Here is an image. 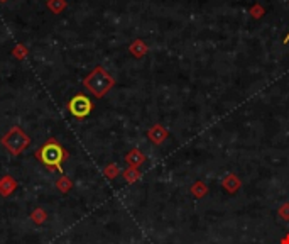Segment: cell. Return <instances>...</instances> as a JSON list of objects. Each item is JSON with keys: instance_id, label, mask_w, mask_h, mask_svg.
Returning <instances> with one entry per match:
<instances>
[{"instance_id": "277c9868", "label": "cell", "mask_w": 289, "mask_h": 244, "mask_svg": "<svg viewBox=\"0 0 289 244\" xmlns=\"http://www.w3.org/2000/svg\"><path fill=\"white\" fill-rule=\"evenodd\" d=\"M93 109H95L93 102H91L85 93H76L75 97L70 98V102H68V110H70V114L73 117H76V119H85V117H88Z\"/></svg>"}, {"instance_id": "5bb4252c", "label": "cell", "mask_w": 289, "mask_h": 244, "mask_svg": "<svg viewBox=\"0 0 289 244\" xmlns=\"http://www.w3.org/2000/svg\"><path fill=\"white\" fill-rule=\"evenodd\" d=\"M56 188L59 190L61 193H68L71 188H73V182H71L70 177H59L58 180H56Z\"/></svg>"}, {"instance_id": "7c38bea8", "label": "cell", "mask_w": 289, "mask_h": 244, "mask_svg": "<svg viewBox=\"0 0 289 244\" xmlns=\"http://www.w3.org/2000/svg\"><path fill=\"white\" fill-rule=\"evenodd\" d=\"M30 220H32L36 226H43L46 220H48V212H46L44 209H41V207L34 209V211L30 212Z\"/></svg>"}, {"instance_id": "5b68a950", "label": "cell", "mask_w": 289, "mask_h": 244, "mask_svg": "<svg viewBox=\"0 0 289 244\" xmlns=\"http://www.w3.org/2000/svg\"><path fill=\"white\" fill-rule=\"evenodd\" d=\"M167 136H169V131H167L162 124H154L152 127H149V131H147V137H149V141L154 146H161L167 139Z\"/></svg>"}, {"instance_id": "9a60e30c", "label": "cell", "mask_w": 289, "mask_h": 244, "mask_svg": "<svg viewBox=\"0 0 289 244\" xmlns=\"http://www.w3.org/2000/svg\"><path fill=\"white\" fill-rule=\"evenodd\" d=\"M249 15H250L252 19H256V21H259V19H262V17L265 15V9L262 7V3L256 2V3H252V5H250Z\"/></svg>"}, {"instance_id": "3957f363", "label": "cell", "mask_w": 289, "mask_h": 244, "mask_svg": "<svg viewBox=\"0 0 289 244\" xmlns=\"http://www.w3.org/2000/svg\"><path fill=\"white\" fill-rule=\"evenodd\" d=\"M2 146L12 156H19L30 146V137L26 134L19 125H14L10 131H7L5 134H3Z\"/></svg>"}, {"instance_id": "ac0fdd59", "label": "cell", "mask_w": 289, "mask_h": 244, "mask_svg": "<svg viewBox=\"0 0 289 244\" xmlns=\"http://www.w3.org/2000/svg\"><path fill=\"white\" fill-rule=\"evenodd\" d=\"M277 215L281 217V220L284 222H289V202H284L279 209H277Z\"/></svg>"}, {"instance_id": "ba28073f", "label": "cell", "mask_w": 289, "mask_h": 244, "mask_svg": "<svg viewBox=\"0 0 289 244\" xmlns=\"http://www.w3.org/2000/svg\"><path fill=\"white\" fill-rule=\"evenodd\" d=\"M17 188V180L10 175H5V177L0 178V195L2 197H10Z\"/></svg>"}, {"instance_id": "6da1fadb", "label": "cell", "mask_w": 289, "mask_h": 244, "mask_svg": "<svg viewBox=\"0 0 289 244\" xmlns=\"http://www.w3.org/2000/svg\"><path fill=\"white\" fill-rule=\"evenodd\" d=\"M34 156H36L48 170H51V171L54 170L61 173V171H63V161L68 158V152L63 150V146L59 144L58 139L51 137V139L46 141L43 146L34 152Z\"/></svg>"}, {"instance_id": "8992f818", "label": "cell", "mask_w": 289, "mask_h": 244, "mask_svg": "<svg viewBox=\"0 0 289 244\" xmlns=\"http://www.w3.org/2000/svg\"><path fill=\"white\" fill-rule=\"evenodd\" d=\"M222 186H223V190H227V192L230 193V195H234V193H237L238 190L242 188V180H240L238 175L228 173L222 180Z\"/></svg>"}, {"instance_id": "30bf717a", "label": "cell", "mask_w": 289, "mask_h": 244, "mask_svg": "<svg viewBox=\"0 0 289 244\" xmlns=\"http://www.w3.org/2000/svg\"><path fill=\"white\" fill-rule=\"evenodd\" d=\"M189 193H191L195 198H203V197L208 195V186L205 185L201 180H198L189 186Z\"/></svg>"}, {"instance_id": "d6986e66", "label": "cell", "mask_w": 289, "mask_h": 244, "mask_svg": "<svg viewBox=\"0 0 289 244\" xmlns=\"http://www.w3.org/2000/svg\"><path fill=\"white\" fill-rule=\"evenodd\" d=\"M279 244H289V232H288L286 236H284L283 239H281V241H279Z\"/></svg>"}, {"instance_id": "2e32d148", "label": "cell", "mask_w": 289, "mask_h": 244, "mask_svg": "<svg viewBox=\"0 0 289 244\" xmlns=\"http://www.w3.org/2000/svg\"><path fill=\"white\" fill-rule=\"evenodd\" d=\"M27 55H29V49L26 48V44H22V43H19V44H15L14 46V49H12V56L15 60H26L27 58Z\"/></svg>"}, {"instance_id": "e0dca14e", "label": "cell", "mask_w": 289, "mask_h": 244, "mask_svg": "<svg viewBox=\"0 0 289 244\" xmlns=\"http://www.w3.org/2000/svg\"><path fill=\"white\" fill-rule=\"evenodd\" d=\"M104 175L108 180H115L117 177L120 175V168L115 165V163H110V165H106L104 168Z\"/></svg>"}, {"instance_id": "7a4b0ae2", "label": "cell", "mask_w": 289, "mask_h": 244, "mask_svg": "<svg viewBox=\"0 0 289 244\" xmlns=\"http://www.w3.org/2000/svg\"><path fill=\"white\" fill-rule=\"evenodd\" d=\"M113 85H115V78L104 66H95L93 71L83 80V87L97 98H104L113 89Z\"/></svg>"}, {"instance_id": "44dd1931", "label": "cell", "mask_w": 289, "mask_h": 244, "mask_svg": "<svg viewBox=\"0 0 289 244\" xmlns=\"http://www.w3.org/2000/svg\"><path fill=\"white\" fill-rule=\"evenodd\" d=\"M0 2H7V0H0Z\"/></svg>"}, {"instance_id": "8fae6325", "label": "cell", "mask_w": 289, "mask_h": 244, "mask_svg": "<svg viewBox=\"0 0 289 244\" xmlns=\"http://www.w3.org/2000/svg\"><path fill=\"white\" fill-rule=\"evenodd\" d=\"M122 177H124V180L127 183H135L137 180H140V171H139V168L127 166L122 171Z\"/></svg>"}, {"instance_id": "9c48e42d", "label": "cell", "mask_w": 289, "mask_h": 244, "mask_svg": "<svg viewBox=\"0 0 289 244\" xmlns=\"http://www.w3.org/2000/svg\"><path fill=\"white\" fill-rule=\"evenodd\" d=\"M129 53H131L134 58L140 60L149 53V46H147L146 41H142V39H134L131 44H129Z\"/></svg>"}, {"instance_id": "52a82bcc", "label": "cell", "mask_w": 289, "mask_h": 244, "mask_svg": "<svg viewBox=\"0 0 289 244\" xmlns=\"http://www.w3.org/2000/svg\"><path fill=\"white\" fill-rule=\"evenodd\" d=\"M146 154H144L140 150H137V148H132L131 151L125 154V163H127V166H132V168H140L146 163Z\"/></svg>"}, {"instance_id": "ffe728a7", "label": "cell", "mask_w": 289, "mask_h": 244, "mask_svg": "<svg viewBox=\"0 0 289 244\" xmlns=\"http://www.w3.org/2000/svg\"><path fill=\"white\" fill-rule=\"evenodd\" d=\"M283 43H284V44H288V43H289V32L286 34V37H284V41H283Z\"/></svg>"}, {"instance_id": "4fadbf2b", "label": "cell", "mask_w": 289, "mask_h": 244, "mask_svg": "<svg viewBox=\"0 0 289 244\" xmlns=\"http://www.w3.org/2000/svg\"><path fill=\"white\" fill-rule=\"evenodd\" d=\"M46 7L49 9V12L61 14L68 7V3H66V0H48V2H46Z\"/></svg>"}]
</instances>
